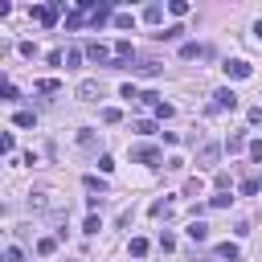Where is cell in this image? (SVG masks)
I'll return each mask as SVG.
<instances>
[{"label": "cell", "mask_w": 262, "mask_h": 262, "mask_svg": "<svg viewBox=\"0 0 262 262\" xmlns=\"http://www.w3.org/2000/svg\"><path fill=\"white\" fill-rule=\"evenodd\" d=\"M217 160H221V144H201V152H196V164H201V168H213Z\"/></svg>", "instance_id": "cell-1"}, {"label": "cell", "mask_w": 262, "mask_h": 262, "mask_svg": "<svg viewBox=\"0 0 262 262\" xmlns=\"http://www.w3.org/2000/svg\"><path fill=\"white\" fill-rule=\"evenodd\" d=\"M86 57H90V61H111V57H115V45H103V41H90V45H86Z\"/></svg>", "instance_id": "cell-2"}, {"label": "cell", "mask_w": 262, "mask_h": 262, "mask_svg": "<svg viewBox=\"0 0 262 262\" xmlns=\"http://www.w3.org/2000/svg\"><path fill=\"white\" fill-rule=\"evenodd\" d=\"M225 70V78H250V61H242V57H234V61H225L221 66Z\"/></svg>", "instance_id": "cell-3"}, {"label": "cell", "mask_w": 262, "mask_h": 262, "mask_svg": "<svg viewBox=\"0 0 262 262\" xmlns=\"http://www.w3.org/2000/svg\"><path fill=\"white\" fill-rule=\"evenodd\" d=\"M57 13H61V5H37L33 9V17H37L41 25H57Z\"/></svg>", "instance_id": "cell-4"}, {"label": "cell", "mask_w": 262, "mask_h": 262, "mask_svg": "<svg viewBox=\"0 0 262 262\" xmlns=\"http://www.w3.org/2000/svg\"><path fill=\"white\" fill-rule=\"evenodd\" d=\"M213 107H221V111H234V107H238V94L229 90V86H225V90H217V94H213Z\"/></svg>", "instance_id": "cell-5"}, {"label": "cell", "mask_w": 262, "mask_h": 262, "mask_svg": "<svg viewBox=\"0 0 262 262\" xmlns=\"http://www.w3.org/2000/svg\"><path fill=\"white\" fill-rule=\"evenodd\" d=\"M29 209H57V196L53 192H33L29 196Z\"/></svg>", "instance_id": "cell-6"}, {"label": "cell", "mask_w": 262, "mask_h": 262, "mask_svg": "<svg viewBox=\"0 0 262 262\" xmlns=\"http://www.w3.org/2000/svg\"><path fill=\"white\" fill-rule=\"evenodd\" d=\"M107 21H115V17H111V5H98V9L90 13V25H94V29H103Z\"/></svg>", "instance_id": "cell-7"}, {"label": "cell", "mask_w": 262, "mask_h": 262, "mask_svg": "<svg viewBox=\"0 0 262 262\" xmlns=\"http://www.w3.org/2000/svg\"><path fill=\"white\" fill-rule=\"evenodd\" d=\"M131 160H136V164H156L160 152H156V148H136V152H131Z\"/></svg>", "instance_id": "cell-8"}, {"label": "cell", "mask_w": 262, "mask_h": 262, "mask_svg": "<svg viewBox=\"0 0 262 262\" xmlns=\"http://www.w3.org/2000/svg\"><path fill=\"white\" fill-rule=\"evenodd\" d=\"M184 234H188L192 242H205V238H209V225H205V221H192V225L184 229Z\"/></svg>", "instance_id": "cell-9"}, {"label": "cell", "mask_w": 262, "mask_h": 262, "mask_svg": "<svg viewBox=\"0 0 262 262\" xmlns=\"http://www.w3.org/2000/svg\"><path fill=\"white\" fill-rule=\"evenodd\" d=\"M98 94V82L94 78H86V82H78V98H82V103H90V98Z\"/></svg>", "instance_id": "cell-10"}, {"label": "cell", "mask_w": 262, "mask_h": 262, "mask_svg": "<svg viewBox=\"0 0 262 262\" xmlns=\"http://www.w3.org/2000/svg\"><path fill=\"white\" fill-rule=\"evenodd\" d=\"M180 57L188 61V57H205V45H196V41H184L180 45Z\"/></svg>", "instance_id": "cell-11"}, {"label": "cell", "mask_w": 262, "mask_h": 262, "mask_svg": "<svg viewBox=\"0 0 262 262\" xmlns=\"http://www.w3.org/2000/svg\"><path fill=\"white\" fill-rule=\"evenodd\" d=\"M217 258H229V262H238V246H234V242H221V246H217Z\"/></svg>", "instance_id": "cell-12"}, {"label": "cell", "mask_w": 262, "mask_h": 262, "mask_svg": "<svg viewBox=\"0 0 262 262\" xmlns=\"http://www.w3.org/2000/svg\"><path fill=\"white\" fill-rule=\"evenodd\" d=\"M13 123H17V127H33V123H37V115H33V111H17Z\"/></svg>", "instance_id": "cell-13"}, {"label": "cell", "mask_w": 262, "mask_h": 262, "mask_svg": "<svg viewBox=\"0 0 262 262\" xmlns=\"http://www.w3.org/2000/svg\"><path fill=\"white\" fill-rule=\"evenodd\" d=\"M160 17H164L160 5H148V9H144V21H148V25H160Z\"/></svg>", "instance_id": "cell-14"}, {"label": "cell", "mask_w": 262, "mask_h": 262, "mask_svg": "<svg viewBox=\"0 0 262 262\" xmlns=\"http://www.w3.org/2000/svg\"><path fill=\"white\" fill-rule=\"evenodd\" d=\"M225 148H229V152H242V148H246V136H242V131H234V136L225 140Z\"/></svg>", "instance_id": "cell-15"}, {"label": "cell", "mask_w": 262, "mask_h": 262, "mask_svg": "<svg viewBox=\"0 0 262 262\" xmlns=\"http://www.w3.org/2000/svg\"><path fill=\"white\" fill-rule=\"evenodd\" d=\"M246 152H250V160H254V164H262V140H250V144H246Z\"/></svg>", "instance_id": "cell-16"}, {"label": "cell", "mask_w": 262, "mask_h": 262, "mask_svg": "<svg viewBox=\"0 0 262 262\" xmlns=\"http://www.w3.org/2000/svg\"><path fill=\"white\" fill-rule=\"evenodd\" d=\"M229 201H234L229 192H217V196H209V205H213V209H229Z\"/></svg>", "instance_id": "cell-17"}, {"label": "cell", "mask_w": 262, "mask_h": 262, "mask_svg": "<svg viewBox=\"0 0 262 262\" xmlns=\"http://www.w3.org/2000/svg\"><path fill=\"white\" fill-rule=\"evenodd\" d=\"M82 184H86V188H90V192H98V196H103V192H107V184H103V180H98V176H86V180H82Z\"/></svg>", "instance_id": "cell-18"}, {"label": "cell", "mask_w": 262, "mask_h": 262, "mask_svg": "<svg viewBox=\"0 0 262 262\" xmlns=\"http://www.w3.org/2000/svg\"><path fill=\"white\" fill-rule=\"evenodd\" d=\"M131 25H136V17H131V13H115V29H131Z\"/></svg>", "instance_id": "cell-19"}, {"label": "cell", "mask_w": 262, "mask_h": 262, "mask_svg": "<svg viewBox=\"0 0 262 262\" xmlns=\"http://www.w3.org/2000/svg\"><path fill=\"white\" fill-rule=\"evenodd\" d=\"M98 229H103V221L90 213V217H86V225H82V234H98Z\"/></svg>", "instance_id": "cell-20"}, {"label": "cell", "mask_w": 262, "mask_h": 262, "mask_svg": "<svg viewBox=\"0 0 262 262\" xmlns=\"http://www.w3.org/2000/svg\"><path fill=\"white\" fill-rule=\"evenodd\" d=\"M136 131H140V136H156V123H152V119H140Z\"/></svg>", "instance_id": "cell-21"}, {"label": "cell", "mask_w": 262, "mask_h": 262, "mask_svg": "<svg viewBox=\"0 0 262 262\" xmlns=\"http://www.w3.org/2000/svg\"><path fill=\"white\" fill-rule=\"evenodd\" d=\"M131 254L144 258V254H148V242H144V238H131Z\"/></svg>", "instance_id": "cell-22"}, {"label": "cell", "mask_w": 262, "mask_h": 262, "mask_svg": "<svg viewBox=\"0 0 262 262\" xmlns=\"http://www.w3.org/2000/svg\"><path fill=\"white\" fill-rule=\"evenodd\" d=\"M180 33H184L180 25H168V29H164V33H160V37H164V41H176V37H180Z\"/></svg>", "instance_id": "cell-23"}, {"label": "cell", "mask_w": 262, "mask_h": 262, "mask_svg": "<svg viewBox=\"0 0 262 262\" xmlns=\"http://www.w3.org/2000/svg\"><path fill=\"white\" fill-rule=\"evenodd\" d=\"M37 90H41V94H53V90H57V78H41Z\"/></svg>", "instance_id": "cell-24"}, {"label": "cell", "mask_w": 262, "mask_h": 262, "mask_svg": "<svg viewBox=\"0 0 262 262\" xmlns=\"http://www.w3.org/2000/svg\"><path fill=\"white\" fill-rule=\"evenodd\" d=\"M119 119H123L119 107H107V111H103V123H119Z\"/></svg>", "instance_id": "cell-25"}, {"label": "cell", "mask_w": 262, "mask_h": 262, "mask_svg": "<svg viewBox=\"0 0 262 262\" xmlns=\"http://www.w3.org/2000/svg\"><path fill=\"white\" fill-rule=\"evenodd\" d=\"M53 250H57L53 238H41V242H37V254H53Z\"/></svg>", "instance_id": "cell-26"}, {"label": "cell", "mask_w": 262, "mask_h": 262, "mask_svg": "<svg viewBox=\"0 0 262 262\" xmlns=\"http://www.w3.org/2000/svg\"><path fill=\"white\" fill-rule=\"evenodd\" d=\"M258 188H262V176H250V180L242 184V192H246V196H250V192H258Z\"/></svg>", "instance_id": "cell-27"}, {"label": "cell", "mask_w": 262, "mask_h": 262, "mask_svg": "<svg viewBox=\"0 0 262 262\" xmlns=\"http://www.w3.org/2000/svg\"><path fill=\"white\" fill-rule=\"evenodd\" d=\"M168 13H172V17H184V13H188V5H184V0H172Z\"/></svg>", "instance_id": "cell-28"}, {"label": "cell", "mask_w": 262, "mask_h": 262, "mask_svg": "<svg viewBox=\"0 0 262 262\" xmlns=\"http://www.w3.org/2000/svg\"><path fill=\"white\" fill-rule=\"evenodd\" d=\"M119 98H140V90L131 86V82H123V86H119Z\"/></svg>", "instance_id": "cell-29"}, {"label": "cell", "mask_w": 262, "mask_h": 262, "mask_svg": "<svg viewBox=\"0 0 262 262\" xmlns=\"http://www.w3.org/2000/svg\"><path fill=\"white\" fill-rule=\"evenodd\" d=\"M140 74H144V78H152V74H160V66H156V61H144V66H140Z\"/></svg>", "instance_id": "cell-30"}, {"label": "cell", "mask_w": 262, "mask_h": 262, "mask_svg": "<svg viewBox=\"0 0 262 262\" xmlns=\"http://www.w3.org/2000/svg\"><path fill=\"white\" fill-rule=\"evenodd\" d=\"M82 61V49H66V66H78Z\"/></svg>", "instance_id": "cell-31"}, {"label": "cell", "mask_w": 262, "mask_h": 262, "mask_svg": "<svg viewBox=\"0 0 262 262\" xmlns=\"http://www.w3.org/2000/svg\"><path fill=\"white\" fill-rule=\"evenodd\" d=\"M0 94H5V103H17V86H13V82H5V90H0Z\"/></svg>", "instance_id": "cell-32"}, {"label": "cell", "mask_w": 262, "mask_h": 262, "mask_svg": "<svg viewBox=\"0 0 262 262\" xmlns=\"http://www.w3.org/2000/svg\"><path fill=\"white\" fill-rule=\"evenodd\" d=\"M78 144L82 148H94V131H78Z\"/></svg>", "instance_id": "cell-33"}, {"label": "cell", "mask_w": 262, "mask_h": 262, "mask_svg": "<svg viewBox=\"0 0 262 262\" xmlns=\"http://www.w3.org/2000/svg\"><path fill=\"white\" fill-rule=\"evenodd\" d=\"M13 148H17V140H13V136H5V140H0V152H5V156H13Z\"/></svg>", "instance_id": "cell-34"}, {"label": "cell", "mask_w": 262, "mask_h": 262, "mask_svg": "<svg viewBox=\"0 0 262 262\" xmlns=\"http://www.w3.org/2000/svg\"><path fill=\"white\" fill-rule=\"evenodd\" d=\"M5 262H21V246H9L5 250Z\"/></svg>", "instance_id": "cell-35"}, {"label": "cell", "mask_w": 262, "mask_h": 262, "mask_svg": "<svg viewBox=\"0 0 262 262\" xmlns=\"http://www.w3.org/2000/svg\"><path fill=\"white\" fill-rule=\"evenodd\" d=\"M246 119H250V123L258 127V123H262V107H250V111H246Z\"/></svg>", "instance_id": "cell-36"}, {"label": "cell", "mask_w": 262, "mask_h": 262, "mask_svg": "<svg viewBox=\"0 0 262 262\" xmlns=\"http://www.w3.org/2000/svg\"><path fill=\"white\" fill-rule=\"evenodd\" d=\"M254 37H258V41H262V21H258V25H254Z\"/></svg>", "instance_id": "cell-37"}]
</instances>
